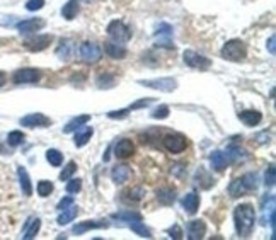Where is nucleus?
<instances>
[{
    "mask_svg": "<svg viewBox=\"0 0 276 240\" xmlns=\"http://www.w3.org/2000/svg\"><path fill=\"white\" fill-rule=\"evenodd\" d=\"M234 223H236V230L241 237L251 235L254 223H256V212H254L253 205L244 203V205L236 206V210H234Z\"/></svg>",
    "mask_w": 276,
    "mask_h": 240,
    "instance_id": "obj_1",
    "label": "nucleus"
},
{
    "mask_svg": "<svg viewBox=\"0 0 276 240\" xmlns=\"http://www.w3.org/2000/svg\"><path fill=\"white\" fill-rule=\"evenodd\" d=\"M256 189H258V176L253 172H249V174H246V176L232 181L229 186V193L232 198L244 196V194L253 193V191H256Z\"/></svg>",
    "mask_w": 276,
    "mask_h": 240,
    "instance_id": "obj_2",
    "label": "nucleus"
},
{
    "mask_svg": "<svg viewBox=\"0 0 276 240\" xmlns=\"http://www.w3.org/2000/svg\"><path fill=\"white\" fill-rule=\"evenodd\" d=\"M220 55L229 61H242L247 56V46L241 39H230L224 44Z\"/></svg>",
    "mask_w": 276,
    "mask_h": 240,
    "instance_id": "obj_3",
    "label": "nucleus"
},
{
    "mask_svg": "<svg viewBox=\"0 0 276 240\" xmlns=\"http://www.w3.org/2000/svg\"><path fill=\"white\" fill-rule=\"evenodd\" d=\"M108 34L116 43H126L131 38V29L123 20H111L108 26Z\"/></svg>",
    "mask_w": 276,
    "mask_h": 240,
    "instance_id": "obj_4",
    "label": "nucleus"
},
{
    "mask_svg": "<svg viewBox=\"0 0 276 240\" xmlns=\"http://www.w3.org/2000/svg\"><path fill=\"white\" fill-rule=\"evenodd\" d=\"M183 60H184V63H186L188 67L196 68V70H207V68L212 67L210 58L200 55V53L193 51V49H186V51L183 53Z\"/></svg>",
    "mask_w": 276,
    "mask_h": 240,
    "instance_id": "obj_5",
    "label": "nucleus"
},
{
    "mask_svg": "<svg viewBox=\"0 0 276 240\" xmlns=\"http://www.w3.org/2000/svg\"><path fill=\"white\" fill-rule=\"evenodd\" d=\"M162 143H164V148H166L167 152H171V154H181V152H184L188 147V140L179 133L166 135Z\"/></svg>",
    "mask_w": 276,
    "mask_h": 240,
    "instance_id": "obj_6",
    "label": "nucleus"
},
{
    "mask_svg": "<svg viewBox=\"0 0 276 240\" xmlns=\"http://www.w3.org/2000/svg\"><path fill=\"white\" fill-rule=\"evenodd\" d=\"M138 84H142L143 87H148V89L162 90V92H172V90H176V87H178V82L171 77L152 78V80H138Z\"/></svg>",
    "mask_w": 276,
    "mask_h": 240,
    "instance_id": "obj_7",
    "label": "nucleus"
},
{
    "mask_svg": "<svg viewBox=\"0 0 276 240\" xmlns=\"http://www.w3.org/2000/svg\"><path fill=\"white\" fill-rule=\"evenodd\" d=\"M80 56L85 63H97L102 56V49L99 44L85 41V43L80 44Z\"/></svg>",
    "mask_w": 276,
    "mask_h": 240,
    "instance_id": "obj_8",
    "label": "nucleus"
},
{
    "mask_svg": "<svg viewBox=\"0 0 276 240\" xmlns=\"http://www.w3.org/2000/svg\"><path fill=\"white\" fill-rule=\"evenodd\" d=\"M41 78V72L36 68H20L17 72L14 73V77H12V80H14V84H36Z\"/></svg>",
    "mask_w": 276,
    "mask_h": 240,
    "instance_id": "obj_9",
    "label": "nucleus"
},
{
    "mask_svg": "<svg viewBox=\"0 0 276 240\" xmlns=\"http://www.w3.org/2000/svg\"><path fill=\"white\" fill-rule=\"evenodd\" d=\"M20 125L27 128H46L51 125V119L41 113H31L20 119Z\"/></svg>",
    "mask_w": 276,
    "mask_h": 240,
    "instance_id": "obj_10",
    "label": "nucleus"
},
{
    "mask_svg": "<svg viewBox=\"0 0 276 240\" xmlns=\"http://www.w3.org/2000/svg\"><path fill=\"white\" fill-rule=\"evenodd\" d=\"M51 41H53L51 34H38L34 38L26 39L24 46L29 49V51H43V49H46L51 44Z\"/></svg>",
    "mask_w": 276,
    "mask_h": 240,
    "instance_id": "obj_11",
    "label": "nucleus"
},
{
    "mask_svg": "<svg viewBox=\"0 0 276 240\" xmlns=\"http://www.w3.org/2000/svg\"><path fill=\"white\" fill-rule=\"evenodd\" d=\"M44 20L43 19H26V20H20V22L17 24V31L20 32V34H29V32H36L39 31V29L44 27Z\"/></svg>",
    "mask_w": 276,
    "mask_h": 240,
    "instance_id": "obj_12",
    "label": "nucleus"
},
{
    "mask_svg": "<svg viewBox=\"0 0 276 240\" xmlns=\"http://www.w3.org/2000/svg\"><path fill=\"white\" fill-rule=\"evenodd\" d=\"M135 154V145L131 140H119V142L116 143V147H114V155L118 157V159H128V157H131Z\"/></svg>",
    "mask_w": 276,
    "mask_h": 240,
    "instance_id": "obj_13",
    "label": "nucleus"
},
{
    "mask_svg": "<svg viewBox=\"0 0 276 240\" xmlns=\"http://www.w3.org/2000/svg\"><path fill=\"white\" fill-rule=\"evenodd\" d=\"M207 234V225L203 220H193L188 225V239L189 240H200Z\"/></svg>",
    "mask_w": 276,
    "mask_h": 240,
    "instance_id": "obj_14",
    "label": "nucleus"
},
{
    "mask_svg": "<svg viewBox=\"0 0 276 240\" xmlns=\"http://www.w3.org/2000/svg\"><path fill=\"white\" fill-rule=\"evenodd\" d=\"M17 177H19V184H20V189H22V194L24 196H31L32 184H31V179H29V174H27V171L22 167V165L17 167Z\"/></svg>",
    "mask_w": 276,
    "mask_h": 240,
    "instance_id": "obj_15",
    "label": "nucleus"
},
{
    "mask_svg": "<svg viewBox=\"0 0 276 240\" xmlns=\"http://www.w3.org/2000/svg\"><path fill=\"white\" fill-rule=\"evenodd\" d=\"M130 176H131V171L128 165H116V167L111 171V177H113V181L116 184L126 183V181L130 179Z\"/></svg>",
    "mask_w": 276,
    "mask_h": 240,
    "instance_id": "obj_16",
    "label": "nucleus"
},
{
    "mask_svg": "<svg viewBox=\"0 0 276 240\" xmlns=\"http://www.w3.org/2000/svg\"><path fill=\"white\" fill-rule=\"evenodd\" d=\"M239 119H241L246 126H256L261 123L263 116L259 111H242V113H239Z\"/></svg>",
    "mask_w": 276,
    "mask_h": 240,
    "instance_id": "obj_17",
    "label": "nucleus"
},
{
    "mask_svg": "<svg viewBox=\"0 0 276 240\" xmlns=\"http://www.w3.org/2000/svg\"><path fill=\"white\" fill-rule=\"evenodd\" d=\"M183 206L186 210V213L189 215H195L200 208V196L196 193H188L183 200Z\"/></svg>",
    "mask_w": 276,
    "mask_h": 240,
    "instance_id": "obj_18",
    "label": "nucleus"
},
{
    "mask_svg": "<svg viewBox=\"0 0 276 240\" xmlns=\"http://www.w3.org/2000/svg\"><path fill=\"white\" fill-rule=\"evenodd\" d=\"M104 51L106 55L114 58V60H123L126 56V48H123L118 43H104Z\"/></svg>",
    "mask_w": 276,
    "mask_h": 240,
    "instance_id": "obj_19",
    "label": "nucleus"
},
{
    "mask_svg": "<svg viewBox=\"0 0 276 240\" xmlns=\"http://www.w3.org/2000/svg\"><path fill=\"white\" fill-rule=\"evenodd\" d=\"M39 229H41V220H39V218H29L27 223H26V227H24L22 239H26V240L34 239L36 235H38Z\"/></svg>",
    "mask_w": 276,
    "mask_h": 240,
    "instance_id": "obj_20",
    "label": "nucleus"
},
{
    "mask_svg": "<svg viewBox=\"0 0 276 240\" xmlns=\"http://www.w3.org/2000/svg\"><path fill=\"white\" fill-rule=\"evenodd\" d=\"M79 3H80V0H68L63 5V9H61V15L67 20L75 19L77 14H79Z\"/></svg>",
    "mask_w": 276,
    "mask_h": 240,
    "instance_id": "obj_21",
    "label": "nucleus"
},
{
    "mask_svg": "<svg viewBox=\"0 0 276 240\" xmlns=\"http://www.w3.org/2000/svg\"><path fill=\"white\" fill-rule=\"evenodd\" d=\"M108 223L104 222H82L79 225L73 227V234H85L87 230H96V229H106Z\"/></svg>",
    "mask_w": 276,
    "mask_h": 240,
    "instance_id": "obj_22",
    "label": "nucleus"
},
{
    "mask_svg": "<svg viewBox=\"0 0 276 240\" xmlns=\"http://www.w3.org/2000/svg\"><path fill=\"white\" fill-rule=\"evenodd\" d=\"M89 121H90L89 114H80V116H77V118L70 119V121L67 123V126L63 128V131L65 133H72V131L79 130L82 125H85V123H89Z\"/></svg>",
    "mask_w": 276,
    "mask_h": 240,
    "instance_id": "obj_23",
    "label": "nucleus"
},
{
    "mask_svg": "<svg viewBox=\"0 0 276 240\" xmlns=\"http://www.w3.org/2000/svg\"><path fill=\"white\" fill-rule=\"evenodd\" d=\"M157 200L159 203H162V205H172V203L176 201V191L174 189H171V188H162V189H157Z\"/></svg>",
    "mask_w": 276,
    "mask_h": 240,
    "instance_id": "obj_24",
    "label": "nucleus"
},
{
    "mask_svg": "<svg viewBox=\"0 0 276 240\" xmlns=\"http://www.w3.org/2000/svg\"><path fill=\"white\" fill-rule=\"evenodd\" d=\"M212 165H213V169H217V171H225L227 169V165H229V159L225 157V154H222L220 150H215L212 154Z\"/></svg>",
    "mask_w": 276,
    "mask_h": 240,
    "instance_id": "obj_25",
    "label": "nucleus"
},
{
    "mask_svg": "<svg viewBox=\"0 0 276 240\" xmlns=\"http://www.w3.org/2000/svg\"><path fill=\"white\" fill-rule=\"evenodd\" d=\"M61 213L60 217H58V225H67V223L70 222H73L75 220V217H77V213H79V210H77V206H68V208H65V210H61Z\"/></svg>",
    "mask_w": 276,
    "mask_h": 240,
    "instance_id": "obj_26",
    "label": "nucleus"
},
{
    "mask_svg": "<svg viewBox=\"0 0 276 240\" xmlns=\"http://www.w3.org/2000/svg\"><path fill=\"white\" fill-rule=\"evenodd\" d=\"M128 225H130V229L135 232V234H138V235H140V237H143V239H150V237H152L150 230H148L147 227L143 225L142 220H133V222H128Z\"/></svg>",
    "mask_w": 276,
    "mask_h": 240,
    "instance_id": "obj_27",
    "label": "nucleus"
},
{
    "mask_svg": "<svg viewBox=\"0 0 276 240\" xmlns=\"http://www.w3.org/2000/svg\"><path fill=\"white\" fill-rule=\"evenodd\" d=\"M92 128H85L84 131H80V133H75V138H73V142H75L77 147H84V145H87V142L90 140V136H92Z\"/></svg>",
    "mask_w": 276,
    "mask_h": 240,
    "instance_id": "obj_28",
    "label": "nucleus"
},
{
    "mask_svg": "<svg viewBox=\"0 0 276 240\" xmlns=\"http://www.w3.org/2000/svg\"><path fill=\"white\" fill-rule=\"evenodd\" d=\"M46 160L53 165V167H60L61 162H63V155H61L58 150H55V148H49L46 152Z\"/></svg>",
    "mask_w": 276,
    "mask_h": 240,
    "instance_id": "obj_29",
    "label": "nucleus"
},
{
    "mask_svg": "<svg viewBox=\"0 0 276 240\" xmlns=\"http://www.w3.org/2000/svg\"><path fill=\"white\" fill-rule=\"evenodd\" d=\"M227 159H232V160H244L247 159V152L246 150H242L241 147H229V150H227Z\"/></svg>",
    "mask_w": 276,
    "mask_h": 240,
    "instance_id": "obj_30",
    "label": "nucleus"
},
{
    "mask_svg": "<svg viewBox=\"0 0 276 240\" xmlns=\"http://www.w3.org/2000/svg\"><path fill=\"white\" fill-rule=\"evenodd\" d=\"M113 218L114 220H121V222H133V220H142V215L133 213V212H121V213H114Z\"/></svg>",
    "mask_w": 276,
    "mask_h": 240,
    "instance_id": "obj_31",
    "label": "nucleus"
},
{
    "mask_svg": "<svg viewBox=\"0 0 276 240\" xmlns=\"http://www.w3.org/2000/svg\"><path fill=\"white\" fill-rule=\"evenodd\" d=\"M24 142V133L22 131H10L9 135H7V143L10 145V147H17V145H20Z\"/></svg>",
    "mask_w": 276,
    "mask_h": 240,
    "instance_id": "obj_32",
    "label": "nucleus"
},
{
    "mask_svg": "<svg viewBox=\"0 0 276 240\" xmlns=\"http://www.w3.org/2000/svg\"><path fill=\"white\" fill-rule=\"evenodd\" d=\"M97 85L101 89H109V87L114 85V75L111 73H102V75L97 77Z\"/></svg>",
    "mask_w": 276,
    "mask_h": 240,
    "instance_id": "obj_33",
    "label": "nucleus"
},
{
    "mask_svg": "<svg viewBox=\"0 0 276 240\" xmlns=\"http://www.w3.org/2000/svg\"><path fill=\"white\" fill-rule=\"evenodd\" d=\"M36 189H38V194L41 198H46L53 193V184L49 183V181H39Z\"/></svg>",
    "mask_w": 276,
    "mask_h": 240,
    "instance_id": "obj_34",
    "label": "nucleus"
},
{
    "mask_svg": "<svg viewBox=\"0 0 276 240\" xmlns=\"http://www.w3.org/2000/svg\"><path fill=\"white\" fill-rule=\"evenodd\" d=\"M128 196H126V200L128 201H140V200H143V196H145V191H143V188H140V186H137V188H133V189H130L128 193Z\"/></svg>",
    "mask_w": 276,
    "mask_h": 240,
    "instance_id": "obj_35",
    "label": "nucleus"
},
{
    "mask_svg": "<svg viewBox=\"0 0 276 240\" xmlns=\"http://www.w3.org/2000/svg\"><path fill=\"white\" fill-rule=\"evenodd\" d=\"M75 171H77V164L75 162H68L67 167H65L63 171L60 172V179L61 181H68L70 177L73 176V172H75Z\"/></svg>",
    "mask_w": 276,
    "mask_h": 240,
    "instance_id": "obj_36",
    "label": "nucleus"
},
{
    "mask_svg": "<svg viewBox=\"0 0 276 240\" xmlns=\"http://www.w3.org/2000/svg\"><path fill=\"white\" fill-rule=\"evenodd\" d=\"M82 189V181L80 179H68V184H67V193L70 194H77Z\"/></svg>",
    "mask_w": 276,
    "mask_h": 240,
    "instance_id": "obj_37",
    "label": "nucleus"
},
{
    "mask_svg": "<svg viewBox=\"0 0 276 240\" xmlns=\"http://www.w3.org/2000/svg\"><path fill=\"white\" fill-rule=\"evenodd\" d=\"M56 55H58L61 60H68V56H70V44H68V41H61V46L56 49Z\"/></svg>",
    "mask_w": 276,
    "mask_h": 240,
    "instance_id": "obj_38",
    "label": "nucleus"
},
{
    "mask_svg": "<svg viewBox=\"0 0 276 240\" xmlns=\"http://www.w3.org/2000/svg\"><path fill=\"white\" fill-rule=\"evenodd\" d=\"M276 171H275V165L271 164L270 167H268V172H266V181L265 184L268 186V188H271V186H275V181H276Z\"/></svg>",
    "mask_w": 276,
    "mask_h": 240,
    "instance_id": "obj_39",
    "label": "nucleus"
},
{
    "mask_svg": "<svg viewBox=\"0 0 276 240\" xmlns=\"http://www.w3.org/2000/svg\"><path fill=\"white\" fill-rule=\"evenodd\" d=\"M169 116V107L167 106H159L157 109L152 113V118L154 119H166Z\"/></svg>",
    "mask_w": 276,
    "mask_h": 240,
    "instance_id": "obj_40",
    "label": "nucleus"
},
{
    "mask_svg": "<svg viewBox=\"0 0 276 240\" xmlns=\"http://www.w3.org/2000/svg\"><path fill=\"white\" fill-rule=\"evenodd\" d=\"M43 7H44V0H27V3H26V9L31 12L39 10V9H43Z\"/></svg>",
    "mask_w": 276,
    "mask_h": 240,
    "instance_id": "obj_41",
    "label": "nucleus"
},
{
    "mask_svg": "<svg viewBox=\"0 0 276 240\" xmlns=\"http://www.w3.org/2000/svg\"><path fill=\"white\" fill-rule=\"evenodd\" d=\"M157 36H167V38H171L172 36V27L169 26V24H160L157 27V32H155Z\"/></svg>",
    "mask_w": 276,
    "mask_h": 240,
    "instance_id": "obj_42",
    "label": "nucleus"
},
{
    "mask_svg": "<svg viewBox=\"0 0 276 240\" xmlns=\"http://www.w3.org/2000/svg\"><path fill=\"white\" fill-rule=\"evenodd\" d=\"M152 104V99L148 97V99H142V101H138V102H135V104H131L128 109H138V107H147V106H150Z\"/></svg>",
    "mask_w": 276,
    "mask_h": 240,
    "instance_id": "obj_43",
    "label": "nucleus"
},
{
    "mask_svg": "<svg viewBox=\"0 0 276 240\" xmlns=\"http://www.w3.org/2000/svg\"><path fill=\"white\" fill-rule=\"evenodd\" d=\"M169 235H171L172 239H181L183 237V230H181L179 225H174L172 229H169Z\"/></svg>",
    "mask_w": 276,
    "mask_h": 240,
    "instance_id": "obj_44",
    "label": "nucleus"
},
{
    "mask_svg": "<svg viewBox=\"0 0 276 240\" xmlns=\"http://www.w3.org/2000/svg\"><path fill=\"white\" fill-rule=\"evenodd\" d=\"M73 205V198H63V200H61L60 203H58V206H56V208H58L60 210V212H61V210H65V208H68V206H72Z\"/></svg>",
    "mask_w": 276,
    "mask_h": 240,
    "instance_id": "obj_45",
    "label": "nucleus"
},
{
    "mask_svg": "<svg viewBox=\"0 0 276 240\" xmlns=\"http://www.w3.org/2000/svg\"><path fill=\"white\" fill-rule=\"evenodd\" d=\"M128 111L130 109H121V111H111V113H108L109 118H113V119H116V118H125L126 114H128Z\"/></svg>",
    "mask_w": 276,
    "mask_h": 240,
    "instance_id": "obj_46",
    "label": "nucleus"
},
{
    "mask_svg": "<svg viewBox=\"0 0 276 240\" xmlns=\"http://www.w3.org/2000/svg\"><path fill=\"white\" fill-rule=\"evenodd\" d=\"M275 43H276V36L273 34V36H271V38H270V41H268V49H270L271 55H275V53H276V46H275Z\"/></svg>",
    "mask_w": 276,
    "mask_h": 240,
    "instance_id": "obj_47",
    "label": "nucleus"
},
{
    "mask_svg": "<svg viewBox=\"0 0 276 240\" xmlns=\"http://www.w3.org/2000/svg\"><path fill=\"white\" fill-rule=\"evenodd\" d=\"M5 80H7L5 73H3V72H0V87H2L3 84H5Z\"/></svg>",
    "mask_w": 276,
    "mask_h": 240,
    "instance_id": "obj_48",
    "label": "nucleus"
}]
</instances>
